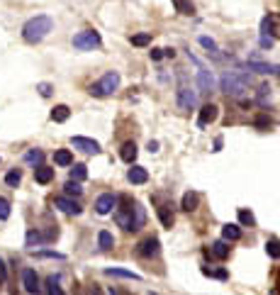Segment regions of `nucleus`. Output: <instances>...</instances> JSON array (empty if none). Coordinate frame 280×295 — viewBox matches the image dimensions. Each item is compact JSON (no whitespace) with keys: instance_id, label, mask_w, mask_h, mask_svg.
<instances>
[{"instance_id":"obj_1","label":"nucleus","mask_w":280,"mask_h":295,"mask_svg":"<svg viewBox=\"0 0 280 295\" xmlns=\"http://www.w3.org/2000/svg\"><path fill=\"white\" fill-rule=\"evenodd\" d=\"M119 212H117V225L124 230V232H139L146 222V212L139 203H132L129 198H122L119 200Z\"/></svg>"},{"instance_id":"obj_2","label":"nucleus","mask_w":280,"mask_h":295,"mask_svg":"<svg viewBox=\"0 0 280 295\" xmlns=\"http://www.w3.org/2000/svg\"><path fill=\"white\" fill-rule=\"evenodd\" d=\"M52 30H54V20L49 15H34L32 20L25 22L22 37H25V42H29V44H39Z\"/></svg>"},{"instance_id":"obj_3","label":"nucleus","mask_w":280,"mask_h":295,"mask_svg":"<svg viewBox=\"0 0 280 295\" xmlns=\"http://www.w3.org/2000/svg\"><path fill=\"white\" fill-rule=\"evenodd\" d=\"M117 88H119V73H117V71H108L98 83L90 86V95H95V98H108V95H112Z\"/></svg>"},{"instance_id":"obj_4","label":"nucleus","mask_w":280,"mask_h":295,"mask_svg":"<svg viewBox=\"0 0 280 295\" xmlns=\"http://www.w3.org/2000/svg\"><path fill=\"white\" fill-rule=\"evenodd\" d=\"M220 88L226 93V95H244L249 86H246V78H241V76H236V73H224L222 78H220Z\"/></svg>"},{"instance_id":"obj_5","label":"nucleus","mask_w":280,"mask_h":295,"mask_svg":"<svg viewBox=\"0 0 280 295\" xmlns=\"http://www.w3.org/2000/svg\"><path fill=\"white\" fill-rule=\"evenodd\" d=\"M71 44L76 49H81V52H93V49H98L103 44V39H100V34L95 30H83L71 39Z\"/></svg>"},{"instance_id":"obj_6","label":"nucleus","mask_w":280,"mask_h":295,"mask_svg":"<svg viewBox=\"0 0 280 295\" xmlns=\"http://www.w3.org/2000/svg\"><path fill=\"white\" fill-rule=\"evenodd\" d=\"M175 100H178V108L180 110H193L197 105V93L190 90L188 86H180V88L175 90Z\"/></svg>"},{"instance_id":"obj_7","label":"nucleus","mask_w":280,"mask_h":295,"mask_svg":"<svg viewBox=\"0 0 280 295\" xmlns=\"http://www.w3.org/2000/svg\"><path fill=\"white\" fill-rule=\"evenodd\" d=\"M261 32H263V37H280V17L276 12H268L263 20H261Z\"/></svg>"},{"instance_id":"obj_8","label":"nucleus","mask_w":280,"mask_h":295,"mask_svg":"<svg viewBox=\"0 0 280 295\" xmlns=\"http://www.w3.org/2000/svg\"><path fill=\"white\" fill-rule=\"evenodd\" d=\"M159 251H161V246H159V239H156V236H146L144 241H139V246H137V254L144 256V259L159 256Z\"/></svg>"},{"instance_id":"obj_9","label":"nucleus","mask_w":280,"mask_h":295,"mask_svg":"<svg viewBox=\"0 0 280 295\" xmlns=\"http://www.w3.org/2000/svg\"><path fill=\"white\" fill-rule=\"evenodd\" d=\"M117 195H112V193H103V195H98V200H95V212L98 215H110L112 210L117 207Z\"/></svg>"},{"instance_id":"obj_10","label":"nucleus","mask_w":280,"mask_h":295,"mask_svg":"<svg viewBox=\"0 0 280 295\" xmlns=\"http://www.w3.org/2000/svg\"><path fill=\"white\" fill-rule=\"evenodd\" d=\"M217 115H220V108H217V105H212V103L202 105V110H200V115H197V127L205 129L207 124H212V122L217 119Z\"/></svg>"},{"instance_id":"obj_11","label":"nucleus","mask_w":280,"mask_h":295,"mask_svg":"<svg viewBox=\"0 0 280 295\" xmlns=\"http://www.w3.org/2000/svg\"><path fill=\"white\" fill-rule=\"evenodd\" d=\"M71 147L83 151V154H100V144L95 139H88V137H73L71 139Z\"/></svg>"},{"instance_id":"obj_12","label":"nucleus","mask_w":280,"mask_h":295,"mask_svg":"<svg viewBox=\"0 0 280 295\" xmlns=\"http://www.w3.org/2000/svg\"><path fill=\"white\" fill-rule=\"evenodd\" d=\"M22 286H25V291H27L29 295H39V276L32 271V268H25L22 271Z\"/></svg>"},{"instance_id":"obj_13","label":"nucleus","mask_w":280,"mask_h":295,"mask_svg":"<svg viewBox=\"0 0 280 295\" xmlns=\"http://www.w3.org/2000/svg\"><path fill=\"white\" fill-rule=\"evenodd\" d=\"M246 68L253 73H268V76H280V66L278 63H263V61H249Z\"/></svg>"},{"instance_id":"obj_14","label":"nucleus","mask_w":280,"mask_h":295,"mask_svg":"<svg viewBox=\"0 0 280 295\" xmlns=\"http://www.w3.org/2000/svg\"><path fill=\"white\" fill-rule=\"evenodd\" d=\"M54 205L61 210V212H66V215H81L83 212V207L78 205L76 200H71V198H56Z\"/></svg>"},{"instance_id":"obj_15","label":"nucleus","mask_w":280,"mask_h":295,"mask_svg":"<svg viewBox=\"0 0 280 295\" xmlns=\"http://www.w3.org/2000/svg\"><path fill=\"white\" fill-rule=\"evenodd\" d=\"M197 88L200 90H215V76H212V71H207V68H200L197 71Z\"/></svg>"},{"instance_id":"obj_16","label":"nucleus","mask_w":280,"mask_h":295,"mask_svg":"<svg viewBox=\"0 0 280 295\" xmlns=\"http://www.w3.org/2000/svg\"><path fill=\"white\" fill-rule=\"evenodd\" d=\"M127 180L134 183V185H144V183L149 180V171H146L144 166H132V169L127 171Z\"/></svg>"},{"instance_id":"obj_17","label":"nucleus","mask_w":280,"mask_h":295,"mask_svg":"<svg viewBox=\"0 0 280 295\" xmlns=\"http://www.w3.org/2000/svg\"><path fill=\"white\" fill-rule=\"evenodd\" d=\"M197 205H200V193H197V190H188V193H183L180 210H185V212H193V210H197Z\"/></svg>"},{"instance_id":"obj_18","label":"nucleus","mask_w":280,"mask_h":295,"mask_svg":"<svg viewBox=\"0 0 280 295\" xmlns=\"http://www.w3.org/2000/svg\"><path fill=\"white\" fill-rule=\"evenodd\" d=\"M34 180H37L39 185L52 183V180H54V169H52V166H44V164L37 166V169H34Z\"/></svg>"},{"instance_id":"obj_19","label":"nucleus","mask_w":280,"mask_h":295,"mask_svg":"<svg viewBox=\"0 0 280 295\" xmlns=\"http://www.w3.org/2000/svg\"><path fill=\"white\" fill-rule=\"evenodd\" d=\"M137 144L134 142H124L122 149H119V156H122V161H127V164H134V159H137Z\"/></svg>"},{"instance_id":"obj_20","label":"nucleus","mask_w":280,"mask_h":295,"mask_svg":"<svg viewBox=\"0 0 280 295\" xmlns=\"http://www.w3.org/2000/svg\"><path fill=\"white\" fill-rule=\"evenodd\" d=\"M210 251H212V256H215V259H220V261H224V259H229V244H226L224 239H220V241H215Z\"/></svg>"},{"instance_id":"obj_21","label":"nucleus","mask_w":280,"mask_h":295,"mask_svg":"<svg viewBox=\"0 0 280 295\" xmlns=\"http://www.w3.org/2000/svg\"><path fill=\"white\" fill-rule=\"evenodd\" d=\"M54 164L56 166H73V154L68 149H58V151H54Z\"/></svg>"},{"instance_id":"obj_22","label":"nucleus","mask_w":280,"mask_h":295,"mask_svg":"<svg viewBox=\"0 0 280 295\" xmlns=\"http://www.w3.org/2000/svg\"><path fill=\"white\" fill-rule=\"evenodd\" d=\"M222 239L224 241H239V239H241V230H239V225H224L222 227Z\"/></svg>"},{"instance_id":"obj_23","label":"nucleus","mask_w":280,"mask_h":295,"mask_svg":"<svg viewBox=\"0 0 280 295\" xmlns=\"http://www.w3.org/2000/svg\"><path fill=\"white\" fill-rule=\"evenodd\" d=\"M178 15H195V5L190 0H170Z\"/></svg>"},{"instance_id":"obj_24","label":"nucleus","mask_w":280,"mask_h":295,"mask_svg":"<svg viewBox=\"0 0 280 295\" xmlns=\"http://www.w3.org/2000/svg\"><path fill=\"white\" fill-rule=\"evenodd\" d=\"M98 244H100V249H103V251H110L112 246H114V236H112V232H108V230H100V232H98Z\"/></svg>"},{"instance_id":"obj_25","label":"nucleus","mask_w":280,"mask_h":295,"mask_svg":"<svg viewBox=\"0 0 280 295\" xmlns=\"http://www.w3.org/2000/svg\"><path fill=\"white\" fill-rule=\"evenodd\" d=\"M156 212H159L161 225H164L166 230H170V227H173V212H170V207H168V205H159V207H156Z\"/></svg>"},{"instance_id":"obj_26","label":"nucleus","mask_w":280,"mask_h":295,"mask_svg":"<svg viewBox=\"0 0 280 295\" xmlns=\"http://www.w3.org/2000/svg\"><path fill=\"white\" fill-rule=\"evenodd\" d=\"M105 273H108V276H117V278H129V281H139L141 278L139 273H132V271H127V268H105Z\"/></svg>"},{"instance_id":"obj_27","label":"nucleus","mask_w":280,"mask_h":295,"mask_svg":"<svg viewBox=\"0 0 280 295\" xmlns=\"http://www.w3.org/2000/svg\"><path fill=\"white\" fill-rule=\"evenodd\" d=\"M25 161H27V164H34V166H42L44 151H42V149H29L27 154H25Z\"/></svg>"},{"instance_id":"obj_28","label":"nucleus","mask_w":280,"mask_h":295,"mask_svg":"<svg viewBox=\"0 0 280 295\" xmlns=\"http://www.w3.org/2000/svg\"><path fill=\"white\" fill-rule=\"evenodd\" d=\"M20 180H22V171L20 169H12V171L5 174V185H10V188H17Z\"/></svg>"},{"instance_id":"obj_29","label":"nucleus","mask_w":280,"mask_h":295,"mask_svg":"<svg viewBox=\"0 0 280 295\" xmlns=\"http://www.w3.org/2000/svg\"><path fill=\"white\" fill-rule=\"evenodd\" d=\"M68 115H71L68 105H56L54 110H52V119H54V122H66Z\"/></svg>"},{"instance_id":"obj_30","label":"nucleus","mask_w":280,"mask_h":295,"mask_svg":"<svg viewBox=\"0 0 280 295\" xmlns=\"http://www.w3.org/2000/svg\"><path fill=\"white\" fill-rule=\"evenodd\" d=\"M88 178V169H85L83 164H73V169H71V178L68 180H76V183H81Z\"/></svg>"},{"instance_id":"obj_31","label":"nucleus","mask_w":280,"mask_h":295,"mask_svg":"<svg viewBox=\"0 0 280 295\" xmlns=\"http://www.w3.org/2000/svg\"><path fill=\"white\" fill-rule=\"evenodd\" d=\"M266 254H268L271 259H280V241L278 239H268V241H266Z\"/></svg>"},{"instance_id":"obj_32","label":"nucleus","mask_w":280,"mask_h":295,"mask_svg":"<svg viewBox=\"0 0 280 295\" xmlns=\"http://www.w3.org/2000/svg\"><path fill=\"white\" fill-rule=\"evenodd\" d=\"M63 190H66V195H73V198H78V195L83 193V188H81V183H76V180H66V185H63Z\"/></svg>"},{"instance_id":"obj_33","label":"nucleus","mask_w":280,"mask_h":295,"mask_svg":"<svg viewBox=\"0 0 280 295\" xmlns=\"http://www.w3.org/2000/svg\"><path fill=\"white\" fill-rule=\"evenodd\" d=\"M239 222H241V225H249V227H253V225H256V217H253L251 210H244V207H241V210H239Z\"/></svg>"},{"instance_id":"obj_34","label":"nucleus","mask_w":280,"mask_h":295,"mask_svg":"<svg viewBox=\"0 0 280 295\" xmlns=\"http://www.w3.org/2000/svg\"><path fill=\"white\" fill-rule=\"evenodd\" d=\"M197 42H200V47H205L210 54H217V52H220V49H217V42H215V39H210V37H200Z\"/></svg>"},{"instance_id":"obj_35","label":"nucleus","mask_w":280,"mask_h":295,"mask_svg":"<svg viewBox=\"0 0 280 295\" xmlns=\"http://www.w3.org/2000/svg\"><path fill=\"white\" fill-rule=\"evenodd\" d=\"M132 44H134V47H146V44H151V34H149V32L134 34V37H132Z\"/></svg>"},{"instance_id":"obj_36","label":"nucleus","mask_w":280,"mask_h":295,"mask_svg":"<svg viewBox=\"0 0 280 295\" xmlns=\"http://www.w3.org/2000/svg\"><path fill=\"white\" fill-rule=\"evenodd\" d=\"M42 235V244H47V241H54L56 236H58V230H56V225H52V227H47L44 232H39Z\"/></svg>"},{"instance_id":"obj_37","label":"nucleus","mask_w":280,"mask_h":295,"mask_svg":"<svg viewBox=\"0 0 280 295\" xmlns=\"http://www.w3.org/2000/svg\"><path fill=\"white\" fill-rule=\"evenodd\" d=\"M34 256H37V259H56V261H63V259H66L63 254H58V251H49V249H44V251H37Z\"/></svg>"},{"instance_id":"obj_38","label":"nucleus","mask_w":280,"mask_h":295,"mask_svg":"<svg viewBox=\"0 0 280 295\" xmlns=\"http://www.w3.org/2000/svg\"><path fill=\"white\" fill-rule=\"evenodd\" d=\"M202 276L220 278V281H226V278H229V273H226V271H212V268H207V266H202Z\"/></svg>"},{"instance_id":"obj_39","label":"nucleus","mask_w":280,"mask_h":295,"mask_svg":"<svg viewBox=\"0 0 280 295\" xmlns=\"http://www.w3.org/2000/svg\"><path fill=\"white\" fill-rule=\"evenodd\" d=\"M34 244H42V235L37 230H29L25 236V246H34Z\"/></svg>"},{"instance_id":"obj_40","label":"nucleus","mask_w":280,"mask_h":295,"mask_svg":"<svg viewBox=\"0 0 280 295\" xmlns=\"http://www.w3.org/2000/svg\"><path fill=\"white\" fill-rule=\"evenodd\" d=\"M7 217H10V200L0 198V220H7Z\"/></svg>"},{"instance_id":"obj_41","label":"nucleus","mask_w":280,"mask_h":295,"mask_svg":"<svg viewBox=\"0 0 280 295\" xmlns=\"http://www.w3.org/2000/svg\"><path fill=\"white\" fill-rule=\"evenodd\" d=\"M37 90H39V95H42V98H49V95L54 93V86H52V83H39Z\"/></svg>"},{"instance_id":"obj_42","label":"nucleus","mask_w":280,"mask_h":295,"mask_svg":"<svg viewBox=\"0 0 280 295\" xmlns=\"http://www.w3.org/2000/svg\"><path fill=\"white\" fill-rule=\"evenodd\" d=\"M5 281H7V268H5V261L0 259V286H2Z\"/></svg>"},{"instance_id":"obj_43","label":"nucleus","mask_w":280,"mask_h":295,"mask_svg":"<svg viewBox=\"0 0 280 295\" xmlns=\"http://www.w3.org/2000/svg\"><path fill=\"white\" fill-rule=\"evenodd\" d=\"M261 47H263V49H271V47H273V39H271V37H263V34H261Z\"/></svg>"},{"instance_id":"obj_44","label":"nucleus","mask_w":280,"mask_h":295,"mask_svg":"<svg viewBox=\"0 0 280 295\" xmlns=\"http://www.w3.org/2000/svg\"><path fill=\"white\" fill-rule=\"evenodd\" d=\"M151 59L161 61V59H164V49H151Z\"/></svg>"},{"instance_id":"obj_45","label":"nucleus","mask_w":280,"mask_h":295,"mask_svg":"<svg viewBox=\"0 0 280 295\" xmlns=\"http://www.w3.org/2000/svg\"><path fill=\"white\" fill-rule=\"evenodd\" d=\"M266 95H271V88H268V86H266V83H263V86H261V88H258V98H261V100H263V98H266Z\"/></svg>"},{"instance_id":"obj_46","label":"nucleus","mask_w":280,"mask_h":295,"mask_svg":"<svg viewBox=\"0 0 280 295\" xmlns=\"http://www.w3.org/2000/svg\"><path fill=\"white\" fill-rule=\"evenodd\" d=\"M149 151H151V154H156V151H159V142H156V139H154V142H149Z\"/></svg>"},{"instance_id":"obj_47","label":"nucleus","mask_w":280,"mask_h":295,"mask_svg":"<svg viewBox=\"0 0 280 295\" xmlns=\"http://www.w3.org/2000/svg\"><path fill=\"white\" fill-rule=\"evenodd\" d=\"M220 149H222V137L215 139V149H212V151H220Z\"/></svg>"},{"instance_id":"obj_48","label":"nucleus","mask_w":280,"mask_h":295,"mask_svg":"<svg viewBox=\"0 0 280 295\" xmlns=\"http://www.w3.org/2000/svg\"><path fill=\"white\" fill-rule=\"evenodd\" d=\"M164 57H168V59H173V57H175V52H173V49H164Z\"/></svg>"},{"instance_id":"obj_49","label":"nucleus","mask_w":280,"mask_h":295,"mask_svg":"<svg viewBox=\"0 0 280 295\" xmlns=\"http://www.w3.org/2000/svg\"><path fill=\"white\" fill-rule=\"evenodd\" d=\"M108 295H119V291H117V288H110V291H108Z\"/></svg>"},{"instance_id":"obj_50","label":"nucleus","mask_w":280,"mask_h":295,"mask_svg":"<svg viewBox=\"0 0 280 295\" xmlns=\"http://www.w3.org/2000/svg\"><path fill=\"white\" fill-rule=\"evenodd\" d=\"M54 291H56V295H66L63 291H61V288H58V286H54Z\"/></svg>"},{"instance_id":"obj_51","label":"nucleus","mask_w":280,"mask_h":295,"mask_svg":"<svg viewBox=\"0 0 280 295\" xmlns=\"http://www.w3.org/2000/svg\"><path fill=\"white\" fill-rule=\"evenodd\" d=\"M90 295H103V293H100V288H93V293Z\"/></svg>"},{"instance_id":"obj_52","label":"nucleus","mask_w":280,"mask_h":295,"mask_svg":"<svg viewBox=\"0 0 280 295\" xmlns=\"http://www.w3.org/2000/svg\"><path fill=\"white\" fill-rule=\"evenodd\" d=\"M149 295H156V293H149Z\"/></svg>"}]
</instances>
